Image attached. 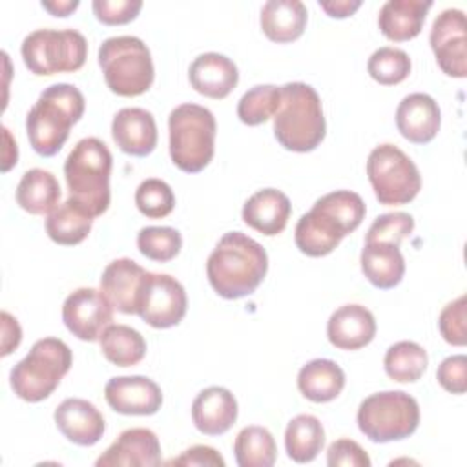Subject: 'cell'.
Returning a JSON list of instances; mask_svg holds the SVG:
<instances>
[{"mask_svg":"<svg viewBox=\"0 0 467 467\" xmlns=\"http://www.w3.org/2000/svg\"><path fill=\"white\" fill-rule=\"evenodd\" d=\"M308 20L306 5L299 0H268L261 9V29L272 42L297 40Z\"/></svg>","mask_w":467,"mask_h":467,"instance_id":"obj_27","label":"cell"},{"mask_svg":"<svg viewBox=\"0 0 467 467\" xmlns=\"http://www.w3.org/2000/svg\"><path fill=\"white\" fill-rule=\"evenodd\" d=\"M53 418L64 438L80 447L95 445L106 431L104 416L100 410L91 401L82 398L64 400L55 409Z\"/></svg>","mask_w":467,"mask_h":467,"instance_id":"obj_17","label":"cell"},{"mask_svg":"<svg viewBox=\"0 0 467 467\" xmlns=\"http://www.w3.org/2000/svg\"><path fill=\"white\" fill-rule=\"evenodd\" d=\"M431 0H389L378 15V27L392 42H405L421 33Z\"/></svg>","mask_w":467,"mask_h":467,"instance_id":"obj_25","label":"cell"},{"mask_svg":"<svg viewBox=\"0 0 467 467\" xmlns=\"http://www.w3.org/2000/svg\"><path fill=\"white\" fill-rule=\"evenodd\" d=\"M161 443L153 431L133 427L120 436L97 458V467H155L161 465Z\"/></svg>","mask_w":467,"mask_h":467,"instance_id":"obj_15","label":"cell"},{"mask_svg":"<svg viewBox=\"0 0 467 467\" xmlns=\"http://www.w3.org/2000/svg\"><path fill=\"white\" fill-rule=\"evenodd\" d=\"M429 42L445 75L456 78L467 77V29L463 11H441L432 22Z\"/></svg>","mask_w":467,"mask_h":467,"instance_id":"obj_12","label":"cell"},{"mask_svg":"<svg viewBox=\"0 0 467 467\" xmlns=\"http://www.w3.org/2000/svg\"><path fill=\"white\" fill-rule=\"evenodd\" d=\"M66 328L82 341H97L113 321V305L95 288L73 290L62 305Z\"/></svg>","mask_w":467,"mask_h":467,"instance_id":"obj_13","label":"cell"},{"mask_svg":"<svg viewBox=\"0 0 467 467\" xmlns=\"http://www.w3.org/2000/svg\"><path fill=\"white\" fill-rule=\"evenodd\" d=\"M327 133L321 99L305 82L281 86V102L274 115V135L290 151L306 153L316 150Z\"/></svg>","mask_w":467,"mask_h":467,"instance_id":"obj_3","label":"cell"},{"mask_svg":"<svg viewBox=\"0 0 467 467\" xmlns=\"http://www.w3.org/2000/svg\"><path fill=\"white\" fill-rule=\"evenodd\" d=\"M319 5L332 18H347L361 7V0H319Z\"/></svg>","mask_w":467,"mask_h":467,"instance_id":"obj_47","label":"cell"},{"mask_svg":"<svg viewBox=\"0 0 467 467\" xmlns=\"http://www.w3.org/2000/svg\"><path fill=\"white\" fill-rule=\"evenodd\" d=\"M146 274L148 272L133 259H115L108 263L100 275V290L119 312L137 314Z\"/></svg>","mask_w":467,"mask_h":467,"instance_id":"obj_16","label":"cell"},{"mask_svg":"<svg viewBox=\"0 0 467 467\" xmlns=\"http://www.w3.org/2000/svg\"><path fill=\"white\" fill-rule=\"evenodd\" d=\"M266 270V250L243 232L224 234L206 261L208 281L224 299L254 294L263 283Z\"/></svg>","mask_w":467,"mask_h":467,"instance_id":"obj_1","label":"cell"},{"mask_svg":"<svg viewBox=\"0 0 467 467\" xmlns=\"http://www.w3.org/2000/svg\"><path fill=\"white\" fill-rule=\"evenodd\" d=\"M467 297L465 294L443 306L438 317L441 337L456 347L467 343Z\"/></svg>","mask_w":467,"mask_h":467,"instance_id":"obj_41","label":"cell"},{"mask_svg":"<svg viewBox=\"0 0 467 467\" xmlns=\"http://www.w3.org/2000/svg\"><path fill=\"white\" fill-rule=\"evenodd\" d=\"M327 463L330 467H370V458L358 441L339 438L328 445Z\"/></svg>","mask_w":467,"mask_h":467,"instance_id":"obj_43","label":"cell"},{"mask_svg":"<svg viewBox=\"0 0 467 467\" xmlns=\"http://www.w3.org/2000/svg\"><path fill=\"white\" fill-rule=\"evenodd\" d=\"M2 356L11 354L22 339V330L18 321L9 314V312H2Z\"/></svg>","mask_w":467,"mask_h":467,"instance_id":"obj_46","label":"cell"},{"mask_svg":"<svg viewBox=\"0 0 467 467\" xmlns=\"http://www.w3.org/2000/svg\"><path fill=\"white\" fill-rule=\"evenodd\" d=\"M73 363L71 348L58 337L35 341L29 354L20 359L9 374L13 392L29 403L49 398Z\"/></svg>","mask_w":467,"mask_h":467,"instance_id":"obj_6","label":"cell"},{"mask_svg":"<svg viewBox=\"0 0 467 467\" xmlns=\"http://www.w3.org/2000/svg\"><path fill=\"white\" fill-rule=\"evenodd\" d=\"M4 131V142H5V148H4V162H2V171H9L13 164H16V159H18V148H16V142L13 140L9 130L4 126L2 128Z\"/></svg>","mask_w":467,"mask_h":467,"instance_id":"obj_49","label":"cell"},{"mask_svg":"<svg viewBox=\"0 0 467 467\" xmlns=\"http://www.w3.org/2000/svg\"><path fill=\"white\" fill-rule=\"evenodd\" d=\"M188 306L184 286L168 274L148 272L137 314L153 328H170L182 321Z\"/></svg>","mask_w":467,"mask_h":467,"instance_id":"obj_11","label":"cell"},{"mask_svg":"<svg viewBox=\"0 0 467 467\" xmlns=\"http://www.w3.org/2000/svg\"><path fill=\"white\" fill-rule=\"evenodd\" d=\"M438 383L452 394H463L467 390V358L463 354L445 358L436 370Z\"/></svg>","mask_w":467,"mask_h":467,"instance_id":"obj_44","label":"cell"},{"mask_svg":"<svg viewBox=\"0 0 467 467\" xmlns=\"http://www.w3.org/2000/svg\"><path fill=\"white\" fill-rule=\"evenodd\" d=\"M188 78L197 93L219 100L234 91L239 82V71L228 57L210 51L193 58Z\"/></svg>","mask_w":467,"mask_h":467,"instance_id":"obj_22","label":"cell"},{"mask_svg":"<svg viewBox=\"0 0 467 467\" xmlns=\"http://www.w3.org/2000/svg\"><path fill=\"white\" fill-rule=\"evenodd\" d=\"M234 452L239 467H272L275 463L277 447L268 429L250 425L239 431L234 441Z\"/></svg>","mask_w":467,"mask_h":467,"instance_id":"obj_33","label":"cell"},{"mask_svg":"<svg viewBox=\"0 0 467 467\" xmlns=\"http://www.w3.org/2000/svg\"><path fill=\"white\" fill-rule=\"evenodd\" d=\"M440 124L438 102L427 93H410L396 108V128L409 142H431L438 135Z\"/></svg>","mask_w":467,"mask_h":467,"instance_id":"obj_18","label":"cell"},{"mask_svg":"<svg viewBox=\"0 0 467 467\" xmlns=\"http://www.w3.org/2000/svg\"><path fill=\"white\" fill-rule=\"evenodd\" d=\"M111 135L120 151L133 157H146L157 146V124L144 108H122L111 122Z\"/></svg>","mask_w":467,"mask_h":467,"instance_id":"obj_19","label":"cell"},{"mask_svg":"<svg viewBox=\"0 0 467 467\" xmlns=\"http://www.w3.org/2000/svg\"><path fill=\"white\" fill-rule=\"evenodd\" d=\"M325 443V429L312 414H297L285 431V449L296 463L316 460Z\"/></svg>","mask_w":467,"mask_h":467,"instance_id":"obj_31","label":"cell"},{"mask_svg":"<svg viewBox=\"0 0 467 467\" xmlns=\"http://www.w3.org/2000/svg\"><path fill=\"white\" fill-rule=\"evenodd\" d=\"M412 230H414V219L410 213H405V212L381 213L370 224L365 241H381V243H392L400 246V243L409 234H412Z\"/></svg>","mask_w":467,"mask_h":467,"instance_id":"obj_40","label":"cell"},{"mask_svg":"<svg viewBox=\"0 0 467 467\" xmlns=\"http://www.w3.org/2000/svg\"><path fill=\"white\" fill-rule=\"evenodd\" d=\"M86 109L84 95L73 84L47 86L26 117V131L31 148L42 157L57 155L69 137L73 124Z\"/></svg>","mask_w":467,"mask_h":467,"instance_id":"obj_2","label":"cell"},{"mask_svg":"<svg viewBox=\"0 0 467 467\" xmlns=\"http://www.w3.org/2000/svg\"><path fill=\"white\" fill-rule=\"evenodd\" d=\"M314 206H317L319 210L327 212L328 215H332L348 234H352L361 221L365 219V202L361 199V195H358L356 192L350 190H336L330 192L323 197H319Z\"/></svg>","mask_w":467,"mask_h":467,"instance_id":"obj_36","label":"cell"},{"mask_svg":"<svg viewBox=\"0 0 467 467\" xmlns=\"http://www.w3.org/2000/svg\"><path fill=\"white\" fill-rule=\"evenodd\" d=\"M327 336L336 348L358 350L374 339L376 319L361 305H343L328 317Z\"/></svg>","mask_w":467,"mask_h":467,"instance_id":"obj_21","label":"cell"},{"mask_svg":"<svg viewBox=\"0 0 467 467\" xmlns=\"http://www.w3.org/2000/svg\"><path fill=\"white\" fill-rule=\"evenodd\" d=\"M108 405L126 416H151L162 405L161 387L146 376H115L104 387Z\"/></svg>","mask_w":467,"mask_h":467,"instance_id":"obj_14","label":"cell"},{"mask_svg":"<svg viewBox=\"0 0 467 467\" xmlns=\"http://www.w3.org/2000/svg\"><path fill=\"white\" fill-rule=\"evenodd\" d=\"M410 67L412 64L409 55L403 49L390 46L376 49L367 62L368 75L381 86H394L403 82L409 77Z\"/></svg>","mask_w":467,"mask_h":467,"instance_id":"obj_37","label":"cell"},{"mask_svg":"<svg viewBox=\"0 0 467 467\" xmlns=\"http://www.w3.org/2000/svg\"><path fill=\"white\" fill-rule=\"evenodd\" d=\"M111 164V151L97 137L78 140L64 162L69 199L91 217H99L109 208Z\"/></svg>","mask_w":467,"mask_h":467,"instance_id":"obj_4","label":"cell"},{"mask_svg":"<svg viewBox=\"0 0 467 467\" xmlns=\"http://www.w3.org/2000/svg\"><path fill=\"white\" fill-rule=\"evenodd\" d=\"M135 204L148 219H162L171 213L175 195L168 182L157 177L144 179L135 190Z\"/></svg>","mask_w":467,"mask_h":467,"instance_id":"obj_39","label":"cell"},{"mask_svg":"<svg viewBox=\"0 0 467 467\" xmlns=\"http://www.w3.org/2000/svg\"><path fill=\"white\" fill-rule=\"evenodd\" d=\"M292 212L290 199L275 188H263L243 204V221L263 235H277L286 228Z\"/></svg>","mask_w":467,"mask_h":467,"instance_id":"obj_24","label":"cell"},{"mask_svg":"<svg viewBox=\"0 0 467 467\" xmlns=\"http://www.w3.org/2000/svg\"><path fill=\"white\" fill-rule=\"evenodd\" d=\"M343 387L345 372L332 359H312L306 365H303L297 374L299 392L314 403H327L336 400L341 394Z\"/></svg>","mask_w":467,"mask_h":467,"instance_id":"obj_28","label":"cell"},{"mask_svg":"<svg viewBox=\"0 0 467 467\" xmlns=\"http://www.w3.org/2000/svg\"><path fill=\"white\" fill-rule=\"evenodd\" d=\"M93 13L106 26H122L137 18L142 0H93Z\"/></svg>","mask_w":467,"mask_h":467,"instance_id":"obj_42","label":"cell"},{"mask_svg":"<svg viewBox=\"0 0 467 467\" xmlns=\"http://www.w3.org/2000/svg\"><path fill=\"white\" fill-rule=\"evenodd\" d=\"M367 175L376 199L385 206L407 204L421 190L418 166L394 144H379L370 151Z\"/></svg>","mask_w":467,"mask_h":467,"instance_id":"obj_10","label":"cell"},{"mask_svg":"<svg viewBox=\"0 0 467 467\" xmlns=\"http://www.w3.org/2000/svg\"><path fill=\"white\" fill-rule=\"evenodd\" d=\"M237 400L224 387H208L201 390L192 403V421L206 436H219L232 429L237 420Z\"/></svg>","mask_w":467,"mask_h":467,"instance_id":"obj_20","label":"cell"},{"mask_svg":"<svg viewBox=\"0 0 467 467\" xmlns=\"http://www.w3.org/2000/svg\"><path fill=\"white\" fill-rule=\"evenodd\" d=\"M358 427L374 443L409 438L420 425L418 401L403 390L370 394L359 403Z\"/></svg>","mask_w":467,"mask_h":467,"instance_id":"obj_8","label":"cell"},{"mask_svg":"<svg viewBox=\"0 0 467 467\" xmlns=\"http://www.w3.org/2000/svg\"><path fill=\"white\" fill-rule=\"evenodd\" d=\"M42 7L53 16H69L78 7V0H42Z\"/></svg>","mask_w":467,"mask_h":467,"instance_id":"obj_48","label":"cell"},{"mask_svg":"<svg viewBox=\"0 0 467 467\" xmlns=\"http://www.w3.org/2000/svg\"><path fill=\"white\" fill-rule=\"evenodd\" d=\"M168 465H184V467H204V465H213V467H224L223 456L208 445H193L186 449L181 456L171 458L166 462Z\"/></svg>","mask_w":467,"mask_h":467,"instance_id":"obj_45","label":"cell"},{"mask_svg":"<svg viewBox=\"0 0 467 467\" xmlns=\"http://www.w3.org/2000/svg\"><path fill=\"white\" fill-rule=\"evenodd\" d=\"M99 66L108 88L120 97L146 93L155 77L148 46L130 35L106 38L99 47Z\"/></svg>","mask_w":467,"mask_h":467,"instance_id":"obj_7","label":"cell"},{"mask_svg":"<svg viewBox=\"0 0 467 467\" xmlns=\"http://www.w3.org/2000/svg\"><path fill=\"white\" fill-rule=\"evenodd\" d=\"M281 102V88L259 84L248 89L237 104V117L243 124L259 126L275 115Z\"/></svg>","mask_w":467,"mask_h":467,"instance_id":"obj_35","label":"cell"},{"mask_svg":"<svg viewBox=\"0 0 467 467\" xmlns=\"http://www.w3.org/2000/svg\"><path fill=\"white\" fill-rule=\"evenodd\" d=\"M104 358L117 367H133L146 356L142 334L128 325H109L99 337Z\"/></svg>","mask_w":467,"mask_h":467,"instance_id":"obj_32","label":"cell"},{"mask_svg":"<svg viewBox=\"0 0 467 467\" xmlns=\"http://www.w3.org/2000/svg\"><path fill=\"white\" fill-rule=\"evenodd\" d=\"M137 246L144 257L168 263L181 252L182 237L171 226H146L137 234Z\"/></svg>","mask_w":467,"mask_h":467,"instance_id":"obj_38","label":"cell"},{"mask_svg":"<svg viewBox=\"0 0 467 467\" xmlns=\"http://www.w3.org/2000/svg\"><path fill=\"white\" fill-rule=\"evenodd\" d=\"M171 162L186 171H202L215 151L217 124L213 113L199 104L184 102L171 109L168 117Z\"/></svg>","mask_w":467,"mask_h":467,"instance_id":"obj_5","label":"cell"},{"mask_svg":"<svg viewBox=\"0 0 467 467\" xmlns=\"http://www.w3.org/2000/svg\"><path fill=\"white\" fill-rule=\"evenodd\" d=\"M60 195L62 190L57 177L42 168L27 170L16 186L18 206L33 215H49L57 208Z\"/></svg>","mask_w":467,"mask_h":467,"instance_id":"obj_29","label":"cell"},{"mask_svg":"<svg viewBox=\"0 0 467 467\" xmlns=\"http://www.w3.org/2000/svg\"><path fill=\"white\" fill-rule=\"evenodd\" d=\"M26 67L38 75L78 71L88 57V40L77 29H36L20 46Z\"/></svg>","mask_w":467,"mask_h":467,"instance_id":"obj_9","label":"cell"},{"mask_svg":"<svg viewBox=\"0 0 467 467\" xmlns=\"http://www.w3.org/2000/svg\"><path fill=\"white\" fill-rule=\"evenodd\" d=\"M345 235V228L317 206H312L310 212L299 217L294 232L296 246L310 257L328 255Z\"/></svg>","mask_w":467,"mask_h":467,"instance_id":"obj_23","label":"cell"},{"mask_svg":"<svg viewBox=\"0 0 467 467\" xmlns=\"http://www.w3.org/2000/svg\"><path fill=\"white\" fill-rule=\"evenodd\" d=\"M93 217L80 208L73 199L57 206L46 219V232L49 239L62 246L82 243L91 232Z\"/></svg>","mask_w":467,"mask_h":467,"instance_id":"obj_30","label":"cell"},{"mask_svg":"<svg viewBox=\"0 0 467 467\" xmlns=\"http://www.w3.org/2000/svg\"><path fill=\"white\" fill-rule=\"evenodd\" d=\"M361 272L376 288H394L405 274V259L400 246L381 241H365L361 250Z\"/></svg>","mask_w":467,"mask_h":467,"instance_id":"obj_26","label":"cell"},{"mask_svg":"<svg viewBox=\"0 0 467 467\" xmlns=\"http://www.w3.org/2000/svg\"><path fill=\"white\" fill-rule=\"evenodd\" d=\"M427 352L414 341H398L389 347L383 358L385 372L398 383L418 381L427 370Z\"/></svg>","mask_w":467,"mask_h":467,"instance_id":"obj_34","label":"cell"}]
</instances>
